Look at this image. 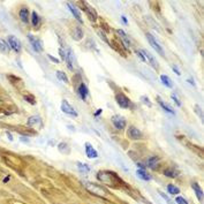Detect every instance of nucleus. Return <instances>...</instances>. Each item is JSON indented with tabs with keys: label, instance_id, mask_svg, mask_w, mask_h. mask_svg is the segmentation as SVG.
<instances>
[{
	"label": "nucleus",
	"instance_id": "0eeeda50",
	"mask_svg": "<svg viewBox=\"0 0 204 204\" xmlns=\"http://www.w3.org/2000/svg\"><path fill=\"white\" fill-rule=\"evenodd\" d=\"M7 43H8L9 49H12L13 51H15V52L21 51V43L15 36H8L7 37Z\"/></svg>",
	"mask_w": 204,
	"mask_h": 204
},
{
	"label": "nucleus",
	"instance_id": "b1692460",
	"mask_svg": "<svg viewBox=\"0 0 204 204\" xmlns=\"http://www.w3.org/2000/svg\"><path fill=\"white\" fill-rule=\"evenodd\" d=\"M160 81L163 82L164 85H166L167 88H172L173 87V82L167 75H160Z\"/></svg>",
	"mask_w": 204,
	"mask_h": 204
},
{
	"label": "nucleus",
	"instance_id": "aec40b11",
	"mask_svg": "<svg viewBox=\"0 0 204 204\" xmlns=\"http://www.w3.org/2000/svg\"><path fill=\"white\" fill-rule=\"evenodd\" d=\"M27 125L30 126V127H34V126H37V125H40L42 126V119L37 115H33L30 118H28L27 120Z\"/></svg>",
	"mask_w": 204,
	"mask_h": 204
},
{
	"label": "nucleus",
	"instance_id": "a878e982",
	"mask_svg": "<svg viewBox=\"0 0 204 204\" xmlns=\"http://www.w3.org/2000/svg\"><path fill=\"white\" fill-rule=\"evenodd\" d=\"M56 75H57V77H58L60 81H62V82H65V83H69V80H68L67 75H66L64 71L57 70V71H56Z\"/></svg>",
	"mask_w": 204,
	"mask_h": 204
},
{
	"label": "nucleus",
	"instance_id": "a18cd8bd",
	"mask_svg": "<svg viewBox=\"0 0 204 204\" xmlns=\"http://www.w3.org/2000/svg\"><path fill=\"white\" fill-rule=\"evenodd\" d=\"M1 101H2V98H1V97H0V102H1Z\"/></svg>",
	"mask_w": 204,
	"mask_h": 204
},
{
	"label": "nucleus",
	"instance_id": "1a4fd4ad",
	"mask_svg": "<svg viewBox=\"0 0 204 204\" xmlns=\"http://www.w3.org/2000/svg\"><path fill=\"white\" fill-rule=\"evenodd\" d=\"M61 111H62L65 114L70 115V117H73V118H76V117L78 115L77 112L74 110V107H71V105H70L67 101H62V102H61Z\"/></svg>",
	"mask_w": 204,
	"mask_h": 204
},
{
	"label": "nucleus",
	"instance_id": "2f4dec72",
	"mask_svg": "<svg viewBox=\"0 0 204 204\" xmlns=\"http://www.w3.org/2000/svg\"><path fill=\"white\" fill-rule=\"evenodd\" d=\"M175 202H176V204H188L187 200H185V198L181 197V196H176V197H175Z\"/></svg>",
	"mask_w": 204,
	"mask_h": 204
},
{
	"label": "nucleus",
	"instance_id": "6e6552de",
	"mask_svg": "<svg viewBox=\"0 0 204 204\" xmlns=\"http://www.w3.org/2000/svg\"><path fill=\"white\" fill-rule=\"evenodd\" d=\"M141 52H142V54H143V57H144V59H145V62H148L149 65H151L153 69H158V62H157L156 58H155L149 51L142 50Z\"/></svg>",
	"mask_w": 204,
	"mask_h": 204
},
{
	"label": "nucleus",
	"instance_id": "9b49d317",
	"mask_svg": "<svg viewBox=\"0 0 204 204\" xmlns=\"http://www.w3.org/2000/svg\"><path fill=\"white\" fill-rule=\"evenodd\" d=\"M85 155L90 159H95V158L98 157V152L96 151V149L90 143H85Z\"/></svg>",
	"mask_w": 204,
	"mask_h": 204
},
{
	"label": "nucleus",
	"instance_id": "473e14b6",
	"mask_svg": "<svg viewBox=\"0 0 204 204\" xmlns=\"http://www.w3.org/2000/svg\"><path fill=\"white\" fill-rule=\"evenodd\" d=\"M8 49H9V46L8 45H6L2 40H0V50L1 51H3V52H6V51H8Z\"/></svg>",
	"mask_w": 204,
	"mask_h": 204
},
{
	"label": "nucleus",
	"instance_id": "79ce46f5",
	"mask_svg": "<svg viewBox=\"0 0 204 204\" xmlns=\"http://www.w3.org/2000/svg\"><path fill=\"white\" fill-rule=\"evenodd\" d=\"M7 136H8V138H9L10 141H13V137H12V135H10L9 133H7Z\"/></svg>",
	"mask_w": 204,
	"mask_h": 204
},
{
	"label": "nucleus",
	"instance_id": "4be33fe9",
	"mask_svg": "<svg viewBox=\"0 0 204 204\" xmlns=\"http://www.w3.org/2000/svg\"><path fill=\"white\" fill-rule=\"evenodd\" d=\"M193 189H194V192H195L198 201H202L203 200V192H202V189H201V187H200V185L197 182L193 183Z\"/></svg>",
	"mask_w": 204,
	"mask_h": 204
},
{
	"label": "nucleus",
	"instance_id": "58836bf2",
	"mask_svg": "<svg viewBox=\"0 0 204 204\" xmlns=\"http://www.w3.org/2000/svg\"><path fill=\"white\" fill-rule=\"evenodd\" d=\"M136 54H137V57H139V59H141L142 61H144V62H145V59H144V57H143V54H142V52H141V51H136Z\"/></svg>",
	"mask_w": 204,
	"mask_h": 204
},
{
	"label": "nucleus",
	"instance_id": "9d476101",
	"mask_svg": "<svg viewBox=\"0 0 204 204\" xmlns=\"http://www.w3.org/2000/svg\"><path fill=\"white\" fill-rule=\"evenodd\" d=\"M115 102L118 103V105L121 107V108H128L129 105H130V101L129 98L124 95V94H118L115 96Z\"/></svg>",
	"mask_w": 204,
	"mask_h": 204
},
{
	"label": "nucleus",
	"instance_id": "7c9ffc66",
	"mask_svg": "<svg viewBox=\"0 0 204 204\" xmlns=\"http://www.w3.org/2000/svg\"><path fill=\"white\" fill-rule=\"evenodd\" d=\"M171 98L173 99V102L175 103V104H176L179 107H181V102H180V99L178 98V96H176L175 94H172V95H171Z\"/></svg>",
	"mask_w": 204,
	"mask_h": 204
},
{
	"label": "nucleus",
	"instance_id": "bb28decb",
	"mask_svg": "<svg viewBox=\"0 0 204 204\" xmlns=\"http://www.w3.org/2000/svg\"><path fill=\"white\" fill-rule=\"evenodd\" d=\"M167 192L171 195H179L180 194V189L174 185H167Z\"/></svg>",
	"mask_w": 204,
	"mask_h": 204
},
{
	"label": "nucleus",
	"instance_id": "39448f33",
	"mask_svg": "<svg viewBox=\"0 0 204 204\" xmlns=\"http://www.w3.org/2000/svg\"><path fill=\"white\" fill-rule=\"evenodd\" d=\"M60 53H61V56H62V59H64V61L67 64L68 68L70 69V70H73V59H74V54H73V51L68 47L65 50V52L62 51V50H60Z\"/></svg>",
	"mask_w": 204,
	"mask_h": 204
},
{
	"label": "nucleus",
	"instance_id": "a19ab883",
	"mask_svg": "<svg viewBox=\"0 0 204 204\" xmlns=\"http://www.w3.org/2000/svg\"><path fill=\"white\" fill-rule=\"evenodd\" d=\"M188 81H189V82H190V83H192V85H195V82H194V81H193V80H192V78H189V80H188Z\"/></svg>",
	"mask_w": 204,
	"mask_h": 204
},
{
	"label": "nucleus",
	"instance_id": "c9c22d12",
	"mask_svg": "<svg viewBox=\"0 0 204 204\" xmlns=\"http://www.w3.org/2000/svg\"><path fill=\"white\" fill-rule=\"evenodd\" d=\"M172 69H173V71L178 75V76H181V71H180V69L178 68V66H175V65H173L172 66Z\"/></svg>",
	"mask_w": 204,
	"mask_h": 204
},
{
	"label": "nucleus",
	"instance_id": "cd10ccee",
	"mask_svg": "<svg viewBox=\"0 0 204 204\" xmlns=\"http://www.w3.org/2000/svg\"><path fill=\"white\" fill-rule=\"evenodd\" d=\"M164 174L166 175V176H169V178H176V175H178V172L175 170H173V169H167V170L164 171Z\"/></svg>",
	"mask_w": 204,
	"mask_h": 204
},
{
	"label": "nucleus",
	"instance_id": "ddd939ff",
	"mask_svg": "<svg viewBox=\"0 0 204 204\" xmlns=\"http://www.w3.org/2000/svg\"><path fill=\"white\" fill-rule=\"evenodd\" d=\"M77 94H78V96L81 97V99L82 101H85L87 99V97H88V95H89V90H88V87L85 85V83H80V85H78V88H77Z\"/></svg>",
	"mask_w": 204,
	"mask_h": 204
},
{
	"label": "nucleus",
	"instance_id": "2eb2a0df",
	"mask_svg": "<svg viewBox=\"0 0 204 204\" xmlns=\"http://www.w3.org/2000/svg\"><path fill=\"white\" fill-rule=\"evenodd\" d=\"M128 136L132 138V139H139L141 137H142V132L138 129V128H136L134 126H130L129 128H128Z\"/></svg>",
	"mask_w": 204,
	"mask_h": 204
},
{
	"label": "nucleus",
	"instance_id": "6ab92c4d",
	"mask_svg": "<svg viewBox=\"0 0 204 204\" xmlns=\"http://www.w3.org/2000/svg\"><path fill=\"white\" fill-rule=\"evenodd\" d=\"M157 102H158V104L160 105V107H162V108H163L165 112H167V113H170V114H174V113H175V112H174V110L171 107L170 105H167L166 103L164 102V101H163V99H162L159 96L157 97Z\"/></svg>",
	"mask_w": 204,
	"mask_h": 204
},
{
	"label": "nucleus",
	"instance_id": "ea45409f",
	"mask_svg": "<svg viewBox=\"0 0 204 204\" xmlns=\"http://www.w3.org/2000/svg\"><path fill=\"white\" fill-rule=\"evenodd\" d=\"M47 58H49V59H50V60H52V61H53V62H59V60H58V59H57V58H53V57H52V56H51V54H49V56H47Z\"/></svg>",
	"mask_w": 204,
	"mask_h": 204
},
{
	"label": "nucleus",
	"instance_id": "412c9836",
	"mask_svg": "<svg viewBox=\"0 0 204 204\" xmlns=\"http://www.w3.org/2000/svg\"><path fill=\"white\" fill-rule=\"evenodd\" d=\"M73 37H74V39L75 40H81L82 38H83V30H82V28L81 27H75L74 28V31H73Z\"/></svg>",
	"mask_w": 204,
	"mask_h": 204
},
{
	"label": "nucleus",
	"instance_id": "e433bc0d",
	"mask_svg": "<svg viewBox=\"0 0 204 204\" xmlns=\"http://www.w3.org/2000/svg\"><path fill=\"white\" fill-rule=\"evenodd\" d=\"M195 110L197 111L196 113H197V114L200 115V118H201V119L203 120V114H202V111H201V108H200V106H198V105H196V106H195Z\"/></svg>",
	"mask_w": 204,
	"mask_h": 204
},
{
	"label": "nucleus",
	"instance_id": "f3484780",
	"mask_svg": "<svg viewBox=\"0 0 204 204\" xmlns=\"http://www.w3.org/2000/svg\"><path fill=\"white\" fill-rule=\"evenodd\" d=\"M159 165V158L156 157V156H152V157H149L146 159V166L151 170H156Z\"/></svg>",
	"mask_w": 204,
	"mask_h": 204
},
{
	"label": "nucleus",
	"instance_id": "37998d69",
	"mask_svg": "<svg viewBox=\"0 0 204 204\" xmlns=\"http://www.w3.org/2000/svg\"><path fill=\"white\" fill-rule=\"evenodd\" d=\"M101 113H102V110H98V111L96 112V114H95V115H98V114H101Z\"/></svg>",
	"mask_w": 204,
	"mask_h": 204
},
{
	"label": "nucleus",
	"instance_id": "423d86ee",
	"mask_svg": "<svg viewBox=\"0 0 204 204\" xmlns=\"http://www.w3.org/2000/svg\"><path fill=\"white\" fill-rule=\"evenodd\" d=\"M28 39H29L31 46L34 47V50L36 52H43L44 46H43V42H42L39 38H37V37L33 36L31 34H29L28 35Z\"/></svg>",
	"mask_w": 204,
	"mask_h": 204
},
{
	"label": "nucleus",
	"instance_id": "f03ea898",
	"mask_svg": "<svg viewBox=\"0 0 204 204\" xmlns=\"http://www.w3.org/2000/svg\"><path fill=\"white\" fill-rule=\"evenodd\" d=\"M84 185V187L91 193V194H94V195H96V196H106L107 195V192L101 187V186H97L96 183H91V182H84L83 183Z\"/></svg>",
	"mask_w": 204,
	"mask_h": 204
},
{
	"label": "nucleus",
	"instance_id": "4c0bfd02",
	"mask_svg": "<svg viewBox=\"0 0 204 204\" xmlns=\"http://www.w3.org/2000/svg\"><path fill=\"white\" fill-rule=\"evenodd\" d=\"M137 167H138L139 170L146 171V166H145L144 164H142V163H137Z\"/></svg>",
	"mask_w": 204,
	"mask_h": 204
},
{
	"label": "nucleus",
	"instance_id": "c85d7f7f",
	"mask_svg": "<svg viewBox=\"0 0 204 204\" xmlns=\"http://www.w3.org/2000/svg\"><path fill=\"white\" fill-rule=\"evenodd\" d=\"M77 166H78V170L83 173H87L90 171V166L87 165V164H83V163H77Z\"/></svg>",
	"mask_w": 204,
	"mask_h": 204
},
{
	"label": "nucleus",
	"instance_id": "4468645a",
	"mask_svg": "<svg viewBox=\"0 0 204 204\" xmlns=\"http://www.w3.org/2000/svg\"><path fill=\"white\" fill-rule=\"evenodd\" d=\"M117 33H118V35L120 36V40L122 42V44H124L125 49H126V50H128V49L130 47V40H129L128 36L126 35V33H125L124 30H121V29H118V30H117Z\"/></svg>",
	"mask_w": 204,
	"mask_h": 204
},
{
	"label": "nucleus",
	"instance_id": "20e7f679",
	"mask_svg": "<svg viewBox=\"0 0 204 204\" xmlns=\"http://www.w3.org/2000/svg\"><path fill=\"white\" fill-rule=\"evenodd\" d=\"M112 124L118 130H124L127 126V121L121 115H113L112 117Z\"/></svg>",
	"mask_w": 204,
	"mask_h": 204
},
{
	"label": "nucleus",
	"instance_id": "72a5a7b5",
	"mask_svg": "<svg viewBox=\"0 0 204 204\" xmlns=\"http://www.w3.org/2000/svg\"><path fill=\"white\" fill-rule=\"evenodd\" d=\"M159 194L162 195V197H163V198H164V200H165V201H166V202H167L169 204H173V201L171 200V198L169 197V196H167V195H166V194H164V193H162V192H160Z\"/></svg>",
	"mask_w": 204,
	"mask_h": 204
},
{
	"label": "nucleus",
	"instance_id": "393cba45",
	"mask_svg": "<svg viewBox=\"0 0 204 204\" xmlns=\"http://www.w3.org/2000/svg\"><path fill=\"white\" fill-rule=\"evenodd\" d=\"M31 23H33V26L35 28H37L39 26V23H40V17L37 14V12H33V14H31Z\"/></svg>",
	"mask_w": 204,
	"mask_h": 204
},
{
	"label": "nucleus",
	"instance_id": "f8f14e48",
	"mask_svg": "<svg viewBox=\"0 0 204 204\" xmlns=\"http://www.w3.org/2000/svg\"><path fill=\"white\" fill-rule=\"evenodd\" d=\"M82 6L85 7V13H87L88 16L91 19V21H96V20H97V13L95 12V9H94L88 2H85V1L82 2Z\"/></svg>",
	"mask_w": 204,
	"mask_h": 204
},
{
	"label": "nucleus",
	"instance_id": "f704fd0d",
	"mask_svg": "<svg viewBox=\"0 0 204 204\" xmlns=\"http://www.w3.org/2000/svg\"><path fill=\"white\" fill-rule=\"evenodd\" d=\"M141 101H142V102H144V104H145V105H148L149 107L151 106V102H150V99H149L146 96H142V97H141Z\"/></svg>",
	"mask_w": 204,
	"mask_h": 204
},
{
	"label": "nucleus",
	"instance_id": "c756f323",
	"mask_svg": "<svg viewBox=\"0 0 204 204\" xmlns=\"http://www.w3.org/2000/svg\"><path fill=\"white\" fill-rule=\"evenodd\" d=\"M24 99L27 101V102H29L31 105H35L36 104V99H35L34 96H31V95H28V96H24Z\"/></svg>",
	"mask_w": 204,
	"mask_h": 204
},
{
	"label": "nucleus",
	"instance_id": "5701e85b",
	"mask_svg": "<svg viewBox=\"0 0 204 204\" xmlns=\"http://www.w3.org/2000/svg\"><path fill=\"white\" fill-rule=\"evenodd\" d=\"M136 174L139 179L144 180V181H150L151 180V175L146 172V171H143V170H137L136 171Z\"/></svg>",
	"mask_w": 204,
	"mask_h": 204
},
{
	"label": "nucleus",
	"instance_id": "c03bdc74",
	"mask_svg": "<svg viewBox=\"0 0 204 204\" xmlns=\"http://www.w3.org/2000/svg\"><path fill=\"white\" fill-rule=\"evenodd\" d=\"M122 20H124V22H125V23H127V20H126V17H125V16H122Z\"/></svg>",
	"mask_w": 204,
	"mask_h": 204
},
{
	"label": "nucleus",
	"instance_id": "f257e3e1",
	"mask_svg": "<svg viewBox=\"0 0 204 204\" xmlns=\"http://www.w3.org/2000/svg\"><path fill=\"white\" fill-rule=\"evenodd\" d=\"M97 179L102 182L103 185L112 187V188H119L124 185L120 176H118L117 173L111 171H101L97 173Z\"/></svg>",
	"mask_w": 204,
	"mask_h": 204
},
{
	"label": "nucleus",
	"instance_id": "a211bd4d",
	"mask_svg": "<svg viewBox=\"0 0 204 204\" xmlns=\"http://www.w3.org/2000/svg\"><path fill=\"white\" fill-rule=\"evenodd\" d=\"M19 16H20V19H21V21L23 23H28L30 21V19H29V9L27 7H22L20 9V12H19Z\"/></svg>",
	"mask_w": 204,
	"mask_h": 204
},
{
	"label": "nucleus",
	"instance_id": "7ed1b4c3",
	"mask_svg": "<svg viewBox=\"0 0 204 204\" xmlns=\"http://www.w3.org/2000/svg\"><path fill=\"white\" fill-rule=\"evenodd\" d=\"M146 38H148V40H149V43H150V45L157 51V53L158 54H160L162 57H165V52H164V49L162 47V45L157 42V39L152 36L151 34H146Z\"/></svg>",
	"mask_w": 204,
	"mask_h": 204
},
{
	"label": "nucleus",
	"instance_id": "dca6fc26",
	"mask_svg": "<svg viewBox=\"0 0 204 204\" xmlns=\"http://www.w3.org/2000/svg\"><path fill=\"white\" fill-rule=\"evenodd\" d=\"M68 8L70 9V12H71V14L74 15V17L80 22V23H82L83 22V20H82V16H81V12L77 9V7L76 6H74L73 3H70V2H68L67 3Z\"/></svg>",
	"mask_w": 204,
	"mask_h": 204
}]
</instances>
